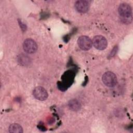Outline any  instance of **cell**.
<instances>
[{
  "instance_id": "6da1fadb",
  "label": "cell",
  "mask_w": 133,
  "mask_h": 133,
  "mask_svg": "<svg viewBox=\"0 0 133 133\" xmlns=\"http://www.w3.org/2000/svg\"><path fill=\"white\" fill-rule=\"evenodd\" d=\"M118 12L125 22L129 23L131 22L132 20V9L129 4L126 3L121 4L118 8Z\"/></svg>"
},
{
  "instance_id": "7a4b0ae2",
  "label": "cell",
  "mask_w": 133,
  "mask_h": 133,
  "mask_svg": "<svg viewBox=\"0 0 133 133\" xmlns=\"http://www.w3.org/2000/svg\"><path fill=\"white\" fill-rule=\"evenodd\" d=\"M102 82L108 87H114L117 83L116 75L111 71H108L103 74L102 77Z\"/></svg>"
},
{
  "instance_id": "3957f363",
  "label": "cell",
  "mask_w": 133,
  "mask_h": 133,
  "mask_svg": "<svg viewBox=\"0 0 133 133\" xmlns=\"http://www.w3.org/2000/svg\"><path fill=\"white\" fill-rule=\"evenodd\" d=\"M92 45L97 49L102 50L105 49L108 45L107 39L102 35L95 36L92 41Z\"/></svg>"
},
{
  "instance_id": "277c9868",
  "label": "cell",
  "mask_w": 133,
  "mask_h": 133,
  "mask_svg": "<svg viewBox=\"0 0 133 133\" xmlns=\"http://www.w3.org/2000/svg\"><path fill=\"white\" fill-rule=\"evenodd\" d=\"M23 48L26 53L32 54L37 51V45L34 40L31 38H27L23 42Z\"/></svg>"
},
{
  "instance_id": "5b68a950",
  "label": "cell",
  "mask_w": 133,
  "mask_h": 133,
  "mask_svg": "<svg viewBox=\"0 0 133 133\" xmlns=\"http://www.w3.org/2000/svg\"><path fill=\"white\" fill-rule=\"evenodd\" d=\"M77 44L79 47L83 50H88L92 46V42L91 39L85 35L81 36L78 38Z\"/></svg>"
},
{
  "instance_id": "8992f818",
  "label": "cell",
  "mask_w": 133,
  "mask_h": 133,
  "mask_svg": "<svg viewBox=\"0 0 133 133\" xmlns=\"http://www.w3.org/2000/svg\"><path fill=\"white\" fill-rule=\"evenodd\" d=\"M33 95L36 99L40 101L45 100L48 96L47 90L42 86H37L34 88L33 90Z\"/></svg>"
},
{
  "instance_id": "52a82bcc",
  "label": "cell",
  "mask_w": 133,
  "mask_h": 133,
  "mask_svg": "<svg viewBox=\"0 0 133 133\" xmlns=\"http://www.w3.org/2000/svg\"><path fill=\"white\" fill-rule=\"evenodd\" d=\"M90 7L89 1L85 0L77 1L75 3V8L76 10L80 13H86L88 11Z\"/></svg>"
},
{
  "instance_id": "ba28073f",
  "label": "cell",
  "mask_w": 133,
  "mask_h": 133,
  "mask_svg": "<svg viewBox=\"0 0 133 133\" xmlns=\"http://www.w3.org/2000/svg\"><path fill=\"white\" fill-rule=\"evenodd\" d=\"M18 61L21 65L23 66H27L31 63L30 58L28 56L23 54L19 55L18 57Z\"/></svg>"
},
{
  "instance_id": "9c48e42d",
  "label": "cell",
  "mask_w": 133,
  "mask_h": 133,
  "mask_svg": "<svg viewBox=\"0 0 133 133\" xmlns=\"http://www.w3.org/2000/svg\"><path fill=\"white\" fill-rule=\"evenodd\" d=\"M68 106L70 109L73 111H78L81 107L80 102L76 99L71 100L68 103Z\"/></svg>"
},
{
  "instance_id": "30bf717a",
  "label": "cell",
  "mask_w": 133,
  "mask_h": 133,
  "mask_svg": "<svg viewBox=\"0 0 133 133\" xmlns=\"http://www.w3.org/2000/svg\"><path fill=\"white\" fill-rule=\"evenodd\" d=\"M9 132L11 133H22L23 128L18 124H12L9 127Z\"/></svg>"
},
{
  "instance_id": "8fae6325",
  "label": "cell",
  "mask_w": 133,
  "mask_h": 133,
  "mask_svg": "<svg viewBox=\"0 0 133 133\" xmlns=\"http://www.w3.org/2000/svg\"><path fill=\"white\" fill-rule=\"evenodd\" d=\"M116 47H114V48L113 49V50H112V51H111V54H110L111 57H113V56L115 54V53H116Z\"/></svg>"
}]
</instances>
